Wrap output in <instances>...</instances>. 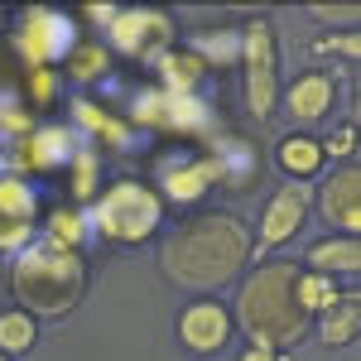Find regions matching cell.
<instances>
[{"mask_svg":"<svg viewBox=\"0 0 361 361\" xmlns=\"http://www.w3.org/2000/svg\"><path fill=\"white\" fill-rule=\"evenodd\" d=\"M294 294H299V304H304L308 318H318L323 308H333L342 299V289H337V279L328 275H313V270H299V284H294Z\"/></svg>","mask_w":361,"mask_h":361,"instance_id":"obj_23","label":"cell"},{"mask_svg":"<svg viewBox=\"0 0 361 361\" xmlns=\"http://www.w3.org/2000/svg\"><path fill=\"white\" fill-rule=\"evenodd\" d=\"M236 63L246 68V111L255 126H265L279 106V49L270 20H250L241 29V58Z\"/></svg>","mask_w":361,"mask_h":361,"instance_id":"obj_5","label":"cell"},{"mask_svg":"<svg viewBox=\"0 0 361 361\" xmlns=\"http://www.w3.org/2000/svg\"><path fill=\"white\" fill-rule=\"evenodd\" d=\"M308 15L323 20V25H347V29L361 25V5H313Z\"/></svg>","mask_w":361,"mask_h":361,"instance_id":"obj_30","label":"cell"},{"mask_svg":"<svg viewBox=\"0 0 361 361\" xmlns=\"http://www.w3.org/2000/svg\"><path fill=\"white\" fill-rule=\"evenodd\" d=\"M0 361H10V357H0Z\"/></svg>","mask_w":361,"mask_h":361,"instance_id":"obj_34","label":"cell"},{"mask_svg":"<svg viewBox=\"0 0 361 361\" xmlns=\"http://www.w3.org/2000/svg\"><path fill=\"white\" fill-rule=\"evenodd\" d=\"M116 54L126 58H145V63H159L173 49V20L154 5H130V10H116L111 25H106Z\"/></svg>","mask_w":361,"mask_h":361,"instance_id":"obj_7","label":"cell"},{"mask_svg":"<svg viewBox=\"0 0 361 361\" xmlns=\"http://www.w3.org/2000/svg\"><path fill=\"white\" fill-rule=\"evenodd\" d=\"M318 54H342L347 63H357V58H361V34H357V29H347L342 39L323 34V39H318Z\"/></svg>","mask_w":361,"mask_h":361,"instance_id":"obj_31","label":"cell"},{"mask_svg":"<svg viewBox=\"0 0 361 361\" xmlns=\"http://www.w3.org/2000/svg\"><path fill=\"white\" fill-rule=\"evenodd\" d=\"M304 270H313V275H357L361 270V246L357 236H328V241H318V246L304 250Z\"/></svg>","mask_w":361,"mask_h":361,"instance_id":"obj_17","label":"cell"},{"mask_svg":"<svg viewBox=\"0 0 361 361\" xmlns=\"http://www.w3.org/2000/svg\"><path fill=\"white\" fill-rule=\"evenodd\" d=\"M318 145H323V159H342V164H352V159H357V126L347 121L333 140H318Z\"/></svg>","mask_w":361,"mask_h":361,"instance_id":"obj_28","label":"cell"},{"mask_svg":"<svg viewBox=\"0 0 361 361\" xmlns=\"http://www.w3.org/2000/svg\"><path fill=\"white\" fill-rule=\"evenodd\" d=\"M87 236V217L78 212V207H54L49 212V226H44V241H54V246H68L78 250Z\"/></svg>","mask_w":361,"mask_h":361,"instance_id":"obj_24","label":"cell"},{"mask_svg":"<svg viewBox=\"0 0 361 361\" xmlns=\"http://www.w3.org/2000/svg\"><path fill=\"white\" fill-rule=\"evenodd\" d=\"M154 68H159V87L178 97H193V87L207 78V58H197L193 49H169Z\"/></svg>","mask_w":361,"mask_h":361,"instance_id":"obj_20","label":"cell"},{"mask_svg":"<svg viewBox=\"0 0 361 361\" xmlns=\"http://www.w3.org/2000/svg\"><path fill=\"white\" fill-rule=\"evenodd\" d=\"M241 361H279V352H265V347H246Z\"/></svg>","mask_w":361,"mask_h":361,"instance_id":"obj_33","label":"cell"},{"mask_svg":"<svg viewBox=\"0 0 361 361\" xmlns=\"http://www.w3.org/2000/svg\"><path fill=\"white\" fill-rule=\"evenodd\" d=\"M318 337H323V347H352L361 337V294L357 289H342V299L318 313Z\"/></svg>","mask_w":361,"mask_h":361,"instance_id":"obj_18","label":"cell"},{"mask_svg":"<svg viewBox=\"0 0 361 361\" xmlns=\"http://www.w3.org/2000/svg\"><path fill=\"white\" fill-rule=\"evenodd\" d=\"M250 265V231L236 212H193L159 246V275L188 294H217Z\"/></svg>","mask_w":361,"mask_h":361,"instance_id":"obj_1","label":"cell"},{"mask_svg":"<svg viewBox=\"0 0 361 361\" xmlns=\"http://www.w3.org/2000/svg\"><path fill=\"white\" fill-rule=\"evenodd\" d=\"M68 169H73V197H92L97 193V149H78Z\"/></svg>","mask_w":361,"mask_h":361,"instance_id":"obj_26","label":"cell"},{"mask_svg":"<svg viewBox=\"0 0 361 361\" xmlns=\"http://www.w3.org/2000/svg\"><path fill=\"white\" fill-rule=\"evenodd\" d=\"M10 294L20 299L29 318H68L87 294L82 250L54 246V241L25 246L10 265Z\"/></svg>","mask_w":361,"mask_h":361,"instance_id":"obj_3","label":"cell"},{"mask_svg":"<svg viewBox=\"0 0 361 361\" xmlns=\"http://www.w3.org/2000/svg\"><path fill=\"white\" fill-rule=\"evenodd\" d=\"M308 207H313V188L308 183H284L275 197H270V207H265V217H260V236L250 241V260L260 265V260H270V250L284 246V241H294L308 222Z\"/></svg>","mask_w":361,"mask_h":361,"instance_id":"obj_8","label":"cell"},{"mask_svg":"<svg viewBox=\"0 0 361 361\" xmlns=\"http://www.w3.org/2000/svg\"><path fill=\"white\" fill-rule=\"evenodd\" d=\"M54 87H58L54 68H34V73H25V92H29L34 106H49V102H54Z\"/></svg>","mask_w":361,"mask_h":361,"instance_id":"obj_29","label":"cell"},{"mask_svg":"<svg viewBox=\"0 0 361 361\" xmlns=\"http://www.w3.org/2000/svg\"><path fill=\"white\" fill-rule=\"evenodd\" d=\"M39 193L34 183H25L20 173H5L0 178V255H20L25 246H34L39 236Z\"/></svg>","mask_w":361,"mask_h":361,"instance_id":"obj_9","label":"cell"},{"mask_svg":"<svg viewBox=\"0 0 361 361\" xmlns=\"http://www.w3.org/2000/svg\"><path fill=\"white\" fill-rule=\"evenodd\" d=\"M159 222H164V197L140 178H116L111 188L97 193L87 231H97L111 246H140L159 231Z\"/></svg>","mask_w":361,"mask_h":361,"instance_id":"obj_4","label":"cell"},{"mask_svg":"<svg viewBox=\"0 0 361 361\" xmlns=\"http://www.w3.org/2000/svg\"><path fill=\"white\" fill-rule=\"evenodd\" d=\"M318 212L342 236H357V226H361V169H357V159L337 164L333 173H323V183H318Z\"/></svg>","mask_w":361,"mask_h":361,"instance_id":"obj_11","label":"cell"},{"mask_svg":"<svg viewBox=\"0 0 361 361\" xmlns=\"http://www.w3.org/2000/svg\"><path fill=\"white\" fill-rule=\"evenodd\" d=\"M279 97H284V106H289V116L299 126H313V121L328 116V106H333V97H337V82L328 68H308L289 87H279Z\"/></svg>","mask_w":361,"mask_h":361,"instance_id":"obj_15","label":"cell"},{"mask_svg":"<svg viewBox=\"0 0 361 361\" xmlns=\"http://www.w3.org/2000/svg\"><path fill=\"white\" fill-rule=\"evenodd\" d=\"M178 342L197 352V357H212L231 342V313L217 299H193V304L178 313Z\"/></svg>","mask_w":361,"mask_h":361,"instance_id":"obj_13","label":"cell"},{"mask_svg":"<svg viewBox=\"0 0 361 361\" xmlns=\"http://www.w3.org/2000/svg\"><path fill=\"white\" fill-rule=\"evenodd\" d=\"M207 159H212V173H217V188H231V193H246L260 183V145H250L241 135H217L207 149H202Z\"/></svg>","mask_w":361,"mask_h":361,"instance_id":"obj_12","label":"cell"},{"mask_svg":"<svg viewBox=\"0 0 361 361\" xmlns=\"http://www.w3.org/2000/svg\"><path fill=\"white\" fill-rule=\"evenodd\" d=\"M73 49H78V25H73V15L49 10V5H29L25 15H20V29H15V54L25 58V73H34V68H54V63H68Z\"/></svg>","mask_w":361,"mask_h":361,"instance_id":"obj_6","label":"cell"},{"mask_svg":"<svg viewBox=\"0 0 361 361\" xmlns=\"http://www.w3.org/2000/svg\"><path fill=\"white\" fill-rule=\"evenodd\" d=\"M193 54L202 58V54H217L222 63H236L241 58V34H231V29H222L217 39L207 34V39H193Z\"/></svg>","mask_w":361,"mask_h":361,"instance_id":"obj_27","label":"cell"},{"mask_svg":"<svg viewBox=\"0 0 361 361\" xmlns=\"http://www.w3.org/2000/svg\"><path fill=\"white\" fill-rule=\"evenodd\" d=\"M299 260H260L250 275H241L236 289V313L231 323H241V333L250 337V347L265 352H284L294 342H304L313 318L304 313L294 284H299Z\"/></svg>","mask_w":361,"mask_h":361,"instance_id":"obj_2","label":"cell"},{"mask_svg":"<svg viewBox=\"0 0 361 361\" xmlns=\"http://www.w3.org/2000/svg\"><path fill=\"white\" fill-rule=\"evenodd\" d=\"M73 116H78V126H87L92 135H106V145H116V149H135V126H126V121L106 116L97 102L78 97V102H73Z\"/></svg>","mask_w":361,"mask_h":361,"instance_id":"obj_21","label":"cell"},{"mask_svg":"<svg viewBox=\"0 0 361 361\" xmlns=\"http://www.w3.org/2000/svg\"><path fill=\"white\" fill-rule=\"evenodd\" d=\"M39 342V328H34V318H29L25 308H5L0 313V357H25L29 347Z\"/></svg>","mask_w":361,"mask_h":361,"instance_id":"obj_22","label":"cell"},{"mask_svg":"<svg viewBox=\"0 0 361 361\" xmlns=\"http://www.w3.org/2000/svg\"><path fill=\"white\" fill-rule=\"evenodd\" d=\"M111 15H116V5H87V20L92 25H111Z\"/></svg>","mask_w":361,"mask_h":361,"instance_id":"obj_32","label":"cell"},{"mask_svg":"<svg viewBox=\"0 0 361 361\" xmlns=\"http://www.w3.org/2000/svg\"><path fill=\"white\" fill-rule=\"evenodd\" d=\"M159 183H164L169 202H197V197H207V188H217V173H212V159L207 154H193V159H178V164H164L159 173Z\"/></svg>","mask_w":361,"mask_h":361,"instance_id":"obj_16","label":"cell"},{"mask_svg":"<svg viewBox=\"0 0 361 361\" xmlns=\"http://www.w3.org/2000/svg\"><path fill=\"white\" fill-rule=\"evenodd\" d=\"M130 121H135V126H149V130L202 135V130L212 126V111H207L197 97H178V92H164V87H154V92H145V97L135 102Z\"/></svg>","mask_w":361,"mask_h":361,"instance_id":"obj_10","label":"cell"},{"mask_svg":"<svg viewBox=\"0 0 361 361\" xmlns=\"http://www.w3.org/2000/svg\"><path fill=\"white\" fill-rule=\"evenodd\" d=\"M73 154H78V145L63 126H34L20 140V149H10V164L25 169V173H54V169L73 164Z\"/></svg>","mask_w":361,"mask_h":361,"instance_id":"obj_14","label":"cell"},{"mask_svg":"<svg viewBox=\"0 0 361 361\" xmlns=\"http://www.w3.org/2000/svg\"><path fill=\"white\" fill-rule=\"evenodd\" d=\"M63 68H68V78H73V82H97V78L111 68V54H106L102 44H78V49L68 54Z\"/></svg>","mask_w":361,"mask_h":361,"instance_id":"obj_25","label":"cell"},{"mask_svg":"<svg viewBox=\"0 0 361 361\" xmlns=\"http://www.w3.org/2000/svg\"><path fill=\"white\" fill-rule=\"evenodd\" d=\"M275 159H279V169L294 178V183H304V178H313V173H323V145L313 135H304V130H289V135L275 145Z\"/></svg>","mask_w":361,"mask_h":361,"instance_id":"obj_19","label":"cell"}]
</instances>
